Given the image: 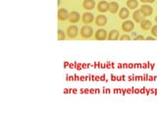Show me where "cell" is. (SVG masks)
Wrapping results in <instances>:
<instances>
[{
	"label": "cell",
	"mask_w": 157,
	"mask_h": 118,
	"mask_svg": "<svg viewBox=\"0 0 157 118\" xmlns=\"http://www.w3.org/2000/svg\"><path fill=\"white\" fill-rule=\"evenodd\" d=\"M80 33H81V36H82V38H89L92 36V34H93V30H92L91 27L85 25V26H84V27L82 28V29H81Z\"/></svg>",
	"instance_id": "obj_1"
},
{
	"label": "cell",
	"mask_w": 157,
	"mask_h": 118,
	"mask_svg": "<svg viewBox=\"0 0 157 118\" xmlns=\"http://www.w3.org/2000/svg\"><path fill=\"white\" fill-rule=\"evenodd\" d=\"M78 29L77 26H70L67 29V36H68L69 38H75L76 36H78Z\"/></svg>",
	"instance_id": "obj_2"
},
{
	"label": "cell",
	"mask_w": 157,
	"mask_h": 118,
	"mask_svg": "<svg viewBox=\"0 0 157 118\" xmlns=\"http://www.w3.org/2000/svg\"><path fill=\"white\" fill-rule=\"evenodd\" d=\"M134 29H135V24L132 21H126L122 24V30L125 33H130Z\"/></svg>",
	"instance_id": "obj_3"
},
{
	"label": "cell",
	"mask_w": 157,
	"mask_h": 118,
	"mask_svg": "<svg viewBox=\"0 0 157 118\" xmlns=\"http://www.w3.org/2000/svg\"><path fill=\"white\" fill-rule=\"evenodd\" d=\"M94 38H95L96 40H104L107 38V33H106L105 30L99 29L96 31L95 34H94Z\"/></svg>",
	"instance_id": "obj_4"
},
{
	"label": "cell",
	"mask_w": 157,
	"mask_h": 118,
	"mask_svg": "<svg viewBox=\"0 0 157 118\" xmlns=\"http://www.w3.org/2000/svg\"><path fill=\"white\" fill-rule=\"evenodd\" d=\"M140 12H142V15L144 16V17H148V16H150L152 12H153V9H152L151 6L149 5H142L140 7Z\"/></svg>",
	"instance_id": "obj_5"
},
{
	"label": "cell",
	"mask_w": 157,
	"mask_h": 118,
	"mask_svg": "<svg viewBox=\"0 0 157 118\" xmlns=\"http://www.w3.org/2000/svg\"><path fill=\"white\" fill-rule=\"evenodd\" d=\"M107 24V18L104 15H98L95 18V25L97 27H103Z\"/></svg>",
	"instance_id": "obj_6"
},
{
	"label": "cell",
	"mask_w": 157,
	"mask_h": 118,
	"mask_svg": "<svg viewBox=\"0 0 157 118\" xmlns=\"http://www.w3.org/2000/svg\"><path fill=\"white\" fill-rule=\"evenodd\" d=\"M69 15L70 14L68 13V11L64 8H60L58 10V19L60 21H65L67 19H69Z\"/></svg>",
	"instance_id": "obj_7"
},
{
	"label": "cell",
	"mask_w": 157,
	"mask_h": 118,
	"mask_svg": "<svg viewBox=\"0 0 157 118\" xmlns=\"http://www.w3.org/2000/svg\"><path fill=\"white\" fill-rule=\"evenodd\" d=\"M97 9L99 12L104 13L106 11H109V3L106 1H100L97 5Z\"/></svg>",
	"instance_id": "obj_8"
},
{
	"label": "cell",
	"mask_w": 157,
	"mask_h": 118,
	"mask_svg": "<svg viewBox=\"0 0 157 118\" xmlns=\"http://www.w3.org/2000/svg\"><path fill=\"white\" fill-rule=\"evenodd\" d=\"M83 7L85 10H92L95 7V2H94V0H84Z\"/></svg>",
	"instance_id": "obj_9"
},
{
	"label": "cell",
	"mask_w": 157,
	"mask_h": 118,
	"mask_svg": "<svg viewBox=\"0 0 157 118\" xmlns=\"http://www.w3.org/2000/svg\"><path fill=\"white\" fill-rule=\"evenodd\" d=\"M78 21H80V14L76 12V11L71 12L70 15H69V22L72 23V24H75V23L78 22Z\"/></svg>",
	"instance_id": "obj_10"
},
{
	"label": "cell",
	"mask_w": 157,
	"mask_h": 118,
	"mask_svg": "<svg viewBox=\"0 0 157 118\" xmlns=\"http://www.w3.org/2000/svg\"><path fill=\"white\" fill-rule=\"evenodd\" d=\"M144 16L142 15V12H140V10H138V11H136L135 13H134V15H133V19L135 22H137V23H140L142 21H144Z\"/></svg>",
	"instance_id": "obj_11"
},
{
	"label": "cell",
	"mask_w": 157,
	"mask_h": 118,
	"mask_svg": "<svg viewBox=\"0 0 157 118\" xmlns=\"http://www.w3.org/2000/svg\"><path fill=\"white\" fill-rule=\"evenodd\" d=\"M93 15L91 13H85L83 15V22L84 24H91V23L93 21Z\"/></svg>",
	"instance_id": "obj_12"
},
{
	"label": "cell",
	"mask_w": 157,
	"mask_h": 118,
	"mask_svg": "<svg viewBox=\"0 0 157 118\" xmlns=\"http://www.w3.org/2000/svg\"><path fill=\"white\" fill-rule=\"evenodd\" d=\"M130 16V12H129V10L126 8V7H124V8H121V10H120L119 12V18L122 20H126L127 18Z\"/></svg>",
	"instance_id": "obj_13"
},
{
	"label": "cell",
	"mask_w": 157,
	"mask_h": 118,
	"mask_svg": "<svg viewBox=\"0 0 157 118\" xmlns=\"http://www.w3.org/2000/svg\"><path fill=\"white\" fill-rule=\"evenodd\" d=\"M151 26H152L151 22L148 20H144L140 22V28H142V30H144V31H148L151 28Z\"/></svg>",
	"instance_id": "obj_14"
},
{
	"label": "cell",
	"mask_w": 157,
	"mask_h": 118,
	"mask_svg": "<svg viewBox=\"0 0 157 118\" xmlns=\"http://www.w3.org/2000/svg\"><path fill=\"white\" fill-rule=\"evenodd\" d=\"M118 10H119V4L117 3V2L113 1L111 3L109 4V11L110 13L112 14H115L118 12Z\"/></svg>",
	"instance_id": "obj_15"
},
{
	"label": "cell",
	"mask_w": 157,
	"mask_h": 118,
	"mask_svg": "<svg viewBox=\"0 0 157 118\" xmlns=\"http://www.w3.org/2000/svg\"><path fill=\"white\" fill-rule=\"evenodd\" d=\"M138 6V0H128L127 1V7L128 8L132 9V10H134V9H137Z\"/></svg>",
	"instance_id": "obj_16"
},
{
	"label": "cell",
	"mask_w": 157,
	"mask_h": 118,
	"mask_svg": "<svg viewBox=\"0 0 157 118\" xmlns=\"http://www.w3.org/2000/svg\"><path fill=\"white\" fill-rule=\"evenodd\" d=\"M119 32L116 31V30H113V31L110 32V34H108V38L110 40H116V39L119 38Z\"/></svg>",
	"instance_id": "obj_17"
},
{
	"label": "cell",
	"mask_w": 157,
	"mask_h": 118,
	"mask_svg": "<svg viewBox=\"0 0 157 118\" xmlns=\"http://www.w3.org/2000/svg\"><path fill=\"white\" fill-rule=\"evenodd\" d=\"M58 39L59 40H63V39H65V34H64V32L62 31V30H59L58 31Z\"/></svg>",
	"instance_id": "obj_18"
},
{
	"label": "cell",
	"mask_w": 157,
	"mask_h": 118,
	"mask_svg": "<svg viewBox=\"0 0 157 118\" xmlns=\"http://www.w3.org/2000/svg\"><path fill=\"white\" fill-rule=\"evenodd\" d=\"M151 34H152V36H157V25L151 28Z\"/></svg>",
	"instance_id": "obj_19"
},
{
	"label": "cell",
	"mask_w": 157,
	"mask_h": 118,
	"mask_svg": "<svg viewBox=\"0 0 157 118\" xmlns=\"http://www.w3.org/2000/svg\"><path fill=\"white\" fill-rule=\"evenodd\" d=\"M121 40H130L131 39V36H128V34H123V36H121Z\"/></svg>",
	"instance_id": "obj_20"
},
{
	"label": "cell",
	"mask_w": 157,
	"mask_h": 118,
	"mask_svg": "<svg viewBox=\"0 0 157 118\" xmlns=\"http://www.w3.org/2000/svg\"><path fill=\"white\" fill-rule=\"evenodd\" d=\"M135 39H136V40H142V39H144V38L142 36H138Z\"/></svg>",
	"instance_id": "obj_21"
},
{
	"label": "cell",
	"mask_w": 157,
	"mask_h": 118,
	"mask_svg": "<svg viewBox=\"0 0 157 118\" xmlns=\"http://www.w3.org/2000/svg\"><path fill=\"white\" fill-rule=\"evenodd\" d=\"M147 40H154V38H152V36H148V38H146Z\"/></svg>",
	"instance_id": "obj_22"
},
{
	"label": "cell",
	"mask_w": 157,
	"mask_h": 118,
	"mask_svg": "<svg viewBox=\"0 0 157 118\" xmlns=\"http://www.w3.org/2000/svg\"><path fill=\"white\" fill-rule=\"evenodd\" d=\"M154 1H155V0H147V2H148V3H153Z\"/></svg>",
	"instance_id": "obj_23"
},
{
	"label": "cell",
	"mask_w": 157,
	"mask_h": 118,
	"mask_svg": "<svg viewBox=\"0 0 157 118\" xmlns=\"http://www.w3.org/2000/svg\"><path fill=\"white\" fill-rule=\"evenodd\" d=\"M142 2H144V3H145V2H147V0H140Z\"/></svg>",
	"instance_id": "obj_24"
},
{
	"label": "cell",
	"mask_w": 157,
	"mask_h": 118,
	"mask_svg": "<svg viewBox=\"0 0 157 118\" xmlns=\"http://www.w3.org/2000/svg\"><path fill=\"white\" fill-rule=\"evenodd\" d=\"M155 22L157 23V16H156V17H155Z\"/></svg>",
	"instance_id": "obj_25"
}]
</instances>
